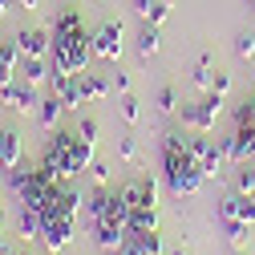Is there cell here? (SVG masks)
I'll use <instances>...</instances> for the list:
<instances>
[{
  "label": "cell",
  "mask_w": 255,
  "mask_h": 255,
  "mask_svg": "<svg viewBox=\"0 0 255 255\" xmlns=\"http://www.w3.org/2000/svg\"><path fill=\"white\" fill-rule=\"evenodd\" d=\"M162 178H166V186H170V195H199L203 190V170H199V162L190 158L186 150H166L162 146Z\"/></svg>",
  "instance_id": "obj_1"
},
{
  "label": "cell",
  "mask_w": 255,
  "mask_h": 255,
  "mask_svg": "<svg viewBox=\"0 0 255 255\" xmlns=\"http://www.w3.org/2000/svg\"><path fill=\"white\" fill-rule=\"evenodd\" d=\"M73 146H77V130H73V134H69V130H57L53 142L45 146V154H41V170H45L53 182H69V178H73V170H69V162H73Z\"/></svg>",
  "instance_id": "obj_2"
},
{
  "label": "cell",
  "mask_w": 255,
  "mask_h": 255,
  "mask_svg": "<svg viewBox=\"0 0 255 255\" xmlns=\"http://www.w3.org/2000/svg\"><path fill=\"white\" fill-rule=\"evenodd\" d=\"M89 61H93L89 33H85V37H53V69L89 73Z\"/></svg>",
  "instance_id": "obj_3"
},
{
  "label": "cell",
  "mask_w": 255,
  "mask_h": 255,
  "mask_svg": "<svg viewBox=\"0 0 255 255\" xmlns=\"http://www.w3.org/2000/svg\"><path fill=\"white\" fill-rule=\"evenodd\" d=\"M223 106H227V98H223V93H207L203 102L182 106V126H190L195 134H211L215 122H219V114H223Z\"/></svg>",
  "instance_id": "obj_4"
},
{
  "label": "cell",
  "mask_w": 255,
  "mask_h": 255,
  "mask_svg": "<svg viewBox=\"0 0 255 255\" xmlns=\"http://www.w3.org/2000/svg\"><path fill=\"white\" fill-rule=\"evenodd\" d=\"M41 243H45L49 255L69 251V243H73V219L57 215V211H45L41 215Z\"/></svg>",
  "instance_id": "obj_5"
},
{
  "label": "cell",
  "mask_w": 255,
  "mask_h": 255,
  "mask_svg": "<svg viewBox=\"0 0 255 255\" xmlns=\"http://www.w3.org/2000/svg\"><path fill=\"white\" fill-rule=\"evenodd\" d=\"M0 102H4L12 114H33L41 106L37 85H24V81H4V85H0Z\"/></svg>",
  "instance_id": "obj_6"
},
{
  "label": "cell",
  "mask_w": 255,
  "mask_h": 255,
  "mask_svg": "<svg viewBox=\"0 0 255 255\" xmlns=\"http://www.w3.org/2000/svg\"><path fill=\"white\" fill-rule=\"evenodd\" d=\"M89 45H93V57L118 61V57H122V24L106 20L102 28H93V33H89Z\"/></svg>",
  "instance_id": "obj_7"
},
{
  "label": "cell",
  "mask_w": 255,
  "mask_h": 255,
  "mask_svg": "<svg viewBox=\"0 0 255 255\" xmlns=\"http://www.w3.org/2000/svg\"><path fill=\"white\" fill-rule=\"evenodd\" d=\"M12 41H16L20 57H49L53 53V33H45V28H20Z\"/></svg>",
  "instance_id": "obj_8"
},
{
  "label": "cell",
  "mask_w": 255,
  "mask_h": 255,
  "mask_svg": "<svg viewBox=\"0 0 255 255\" xmlns=\"http://www.w3.org/2000/svg\"><path fill=\"white\" fill-rule=\"evenodd\" d=\"M81 190L77 186H69V182H61L57 190H53V207L49 211H57V215H65V219H77V211H81Z\"/></svg>",
  "instance_id": "obj_9"
},
{
  "label": "cell",
  "mask_w": 255,
  "mask_h": 255,
  "mask_svg": "<svg viewBox=\"0 0 255 255\" xmlns=\"http://www.w3.org/2000/svg\"><path fill=\"white\" fill-rule=\"evenodd\" d=\"M20 158H24L20 134H16V130H0V170H12V166H20Z\"/></svg>",
  "instance_id": "obj_10"
},
{
  "label": "cell",
  "mask_w": 255,
  "mask_h": 255,
  "mask_svg": "<svg viewBox=\"0 0 255 255\" xmlns=\"http://www.w3.org/2000/svg\"><path fill=\"white\" fill-rule=\"evenodd\" d=\"M49 57H20V69H16V77L24 81V85H45L49 81Z\"/></svg>",
  "instance_id": "obj_11"
},
{
  "label": "cell",
  "mask_w": 255,
  "mask_h": 255,
  "mask_svg": "<svg viewBox=\"0 0 255 255\" xmlns=\"http://www.w3.org/2000/svg\"><path fill=\"white\" fill-rule=\"evenodd\" d=\"M53 37H85V20L77 8H61L53 20Z\"/></svg>",
  "instance_id": "obj_12"
},
{
  "label": "cell",
  "mask_w": 255,
  "mask_h": 255,
  "mask_svg": "<svg viewBox=\"0 0 255 255\" xmlns=\"http://www.w3.org/2000/svg\"><path fill=\"white\" fill-rule=\"evenodd\" d=\"M118 203V190H110V186H98L93 195L85 199V215H89V223H98V219H106V211Z\"/></svg>",
  "instance_id": "obj_13"
},
{
  "label": "cell",
  "mask_w": 255,
  "mask_h": 255,
  "mask_svg": "<svg viewBox=\"0 0 255 255\" xmlns=\"http://www.w3.org/2000/svg\"><path fill=\"white\" fill-rule=\"evenodd\" d=\"M16 69H20V49H16V41H0V85H4V81H16Z\"/></svg>",
  "instance_id": "obj_14"
},
{
  "label": "cell",
  "mask_w": 255,
  "mask_h": 255,
  "mask_svg": "<svg viewBox=\"0 0 255 255\" xmlns=\"http://www.w3.org/2000/svg\"><path fill=\"white\" fill-rule=\"evenodd\" d=\"M61 114H65V102H61L57 93H49V98H41V106H37V122L45 126V130H53V126L61 122Z\"/></svg>",
  "instance_id": "obj_15"
},
{
  "label": "cell",
  "mask_w": 255,
  "mask_h": 255,
  "mask_svg": "<svg viewBox=\"0 0 255 255\" xmlns=\"http://www.w3.org/2000/svg\"><path fill=\"white\" fill-rule=\"evenodd\" d=\"M126 235L130 231H122V227H93V243H98V251H106V255H118Z\"/></svg>",
  "instance_id": "obj_16"
},
{
  "label": "cell",
  "mask_w": 255,
  "mask_h": 255,
  "mask_svg": "<svg viewBox=\"0 0 255 255\" xmlns=\"http://www.w3.org/2000/svg\"><path fill=\"white\" fill-rule=\"evenodd\" d=\"M16 231H20V239H41V211L20 207V215H16Z\"/></svg>",
  "instance_id": "obj_17"
},
{
  "label": "cell",
  "mask_w": 255,
  "mask_h": 255,
  "mask_svg": "<svg viewBox=\"0 0 255 255\" xmlns=\"http://www.w3.org/2000/svg\"><path fill=\"white\" fill-rule=\"evenodd\" d=\"M219 223H235V219H243V195L239 190H231V195H223L219 199Z\"/></svg>",
  "instance_id": "obj_18"
},
{
  "label": "cell",
  "mask_w": 255,
  "mask_h": 255,
  "mask_svg": "<svg viewBox=\"0 0 255 255\" xmlns=\"http://www.w3.org/2000/svg\"><path fill=\"white\" fill-rule=\"evenodd\" d=\"M130 231H158V207H134L130 211Z\"/></svg>",
  "instance_id": "obj_19"
},
{
  "label": "cell",
  "mask_w": 255,
  "mask_h": 255,
  "mask_svg": "<svg viewBox=\"0 0 255 255\" xmlns=\"http://www.w3.org/2000/svg\"><path fill=\"white\" fill-rule=\"evenodd\" d=\"M118 195H122V203L130 207V211H134V207H150V203H146V182H142V178H134V182L118 186Z\"/></svg>",
  "instance_id": "obj_20"
},
{
  "label": "cell",
  "mask_w": 255,
  "mask_h": 255,
  "mask_svg": "<svg viewBox=\"0 0 255 255\" xmlns=\"http://www.w3.org/2000/svg\"><path fill=\"white\" fill-rule=\"evenodd\" d=\"M158 41H162V37H158V24H146L142 33H138V53H142V61H150V57L158 53Z\"/></svg>",
  "instance_id": "obj_21"
},
{
  "label": "cell",
  "mask_w": 255,
  "mask_h": 255,
  "mask_svg": "<svg viewBox=\"0 0 255 255\" xmlns=\"http://www.w3.org/2000/svg\"><path fill=\"white\" fill-rule=\"evenodd\" d=\"M223 166H227V158H223V150L215 146L203 162H199V170H203V178H223Z\"/></svg>",
  "instance_id": "obj_22"
},
{
  "label": "cell",
  "mask_w": 255,
  "mask_h": 255,
  "mask_svg": "<svg viewBox=\"0 0 255 255\" xmlns=\"http://www.w3.org/2000/svg\"><path fill=\"white\" fill-rule=\"evenodd\" d=\"M33 178H37V166H12V170H8V186L16 190V195L33 186Z\"/></svg>",
  "instance_id": "obj_23"
},
{
  "label": "cell",
  "mask_w": 255,
  "mask_h": 255,
  "mask_svg": "<svg viewBox=\"0 0 255 255\" xmlns=\"http://www.w3.org/2000/svg\"><path fill=\"white\" fill-rule=\"evenodd\" d=\"M85 98L89 102H106L110 98V81L98 77V73H85Z\"/></svg>",
  "instance_id": "obj_24"
},
{
  "label": "cell",
  "mask_w": 255,
  "mask_h": 255,
  "mask_svg": "<svg viewBox=\"0 0 255 255\" xmlns=\"http://www.w3.org/2000/svg\"><path fill=\"white\" fill-rule=\"evenodd\" d=\"M235 190H239V195H251V190H255V162H243L235 170Z\"/></svg>",
  "instance_id": "obj_25"
},
{
  "label": "cell",
  "mask_w": 255,
  "mask_h": 255,
  "mask_svg": "<svg viewBox=\"0 0 255 255\" xmlns=\"http://www.w3.org/2000/svg\"><path fill=\"white\" fill-rule=\"evenodd\" d=\"M223 231H227V239H231L235 247H243V243L251 239V223H243V219H235V223H223Z\"/></svg>",
  "instance_id": "obj_26"
},
{
  "label": "cell",
  "mask_w": 255,
  "mask_h": 255,
  "mask_svg": "<svg viewBox=\"0 0 255 255\" xmlns=\"http://www.w3.org/2000/svg\"><path fill=\"white\" fill-rule=\"evenodd\" d=\"M85 174H89V182H93V186H110V174H114V170H110V162H102V158H93Z\"/></svg>",
  "instance_id": "obj_27"
},
{
  "label": "cell",
  "mask_w": 255,
  "mask_h": 255,
  "mask_svg": "<svg viewBox=\"0 0 255 255\" xmlns=\"http://www.w3.org/2000/svg\"><path fill=\"white\" fill-rule=\"evenodd\" d=\"M211 77H215V73H211V57H199V61H195V73H190V81H195L199 89H211Z\"/></svg>",
  "instance_id": "obj_28"
},
{
  "label": "cell",
  "mask_w": 255,
  "mask_h": 255,
  "mask_svg": "<svg viewBox=\"0 0 255 255\" xmlns=\"http://www.w3.org/2000/svg\"><path fill=\"white\" fill-rule=\"evenodd\" d=\"M154 106L162 110V114L178 110V93H174V85H162V89H158V98H154Z\"/></svg>",
  "instance_id": "obj_29"
},
{
  "label": "cell",
  "mask_w": 255,
  "mask_h": 255,
  "mask_svg": "<svg viewBox=\"0 0 255 255\" xmlns=\"http://www.w3.org/2000/svg\"><path fill=\"white\" fill-rule=\"evenodd\" d=\"M122 118L130 122V126H134V122L142 118V102L134 98V93H122Z\"/></svg>",
  "instance_id": "obj_30"
},
{
  "label": "cell",
  "mask_w": 255,
  "mask_h": 255,
  "mask_svg": "<svg viewBox=\"0 0 255 255\" xmlns=\"http://www.w3.org/2000/svg\"><path fill=\"white\" fill-rule=\"evenodd\" d=\"M134 235H138V243H142L146 255H162V239H158V231H134Z\"/></svg>",
  "instance_id": "obj_31"
},
{
  "label": "cell",
  "mask_w": 255,
  "mask_h": 255,
  "mask_svg": "<svg viewBox=\"0 0 255 255\" xmlns=\"http://www.w3.org/2000/svg\"><path fill=\"white\" fill-rule=\"evenodd\" d=\"M77 134H81L85 142H93V146H98V134H102L98 118H81V122H77Z\"/></svg>",
  "instance_id": "obj_32"
},
{
  "label": "cell",
  "mask_w": 255,
  "mask_h": 255,
  "mask_svg": "<svg viewBox=\"0 0 255 255\" xmlns=\"http://www.w3.org/2000/svg\"><path fill=\"white\" fill-rule=\"evenodd\" d=\"M235 53H239L243 61H251V57H255V37H251V33H243V37L235 41Z\"/></svg>",
  "instance_id": "obj_33"
},
{
  "label": "cell",
  "mask_w": 255,
  "mask_h": 255,
  "mask_svg": "<svg viewBox=\"0 0 255 255\" xmlns=\"http://www.w3.org/2000/svg\"><path fill=\"white\" fill-rule=\"evenodd\" d=\"M207 93H223V98H227V93H231V73H215Z\"/></svg>",
  "instance_id": "obj_34"
},
{
  "label": "cell",
  "mask_w": 255,
  "mask_h": 255,
  "mask_svg": "<svg viewBox=\"0 0 255 255\" xmlns=\"http://www.w3.org/2000/svg\"><path fill=\"white\" fill-rule=\"evenodd\" d=\"M118 255H146V251H142V243H138V235H134V231H130V235H126V239H122V247H118Z\"/></svg>",
  "instance_id": "obj_35"
},
{
  "label": "cell",
  "mask_w": 255,
  "mask_h": 255,
  "mask_svg": "<svg viewBox=\"0 0 255 255\" xmlns=\"http://www.w3.org/2000/svg\"><path fill=\"white\" fill-rule=\"evenodd\" d=\"M118 154H122V162H138V142H134V138H122Z\"/></svg>",
  "instance_id": "obj_36"
},
{
  "label": "cell",
  "mask_w": 255,
  "mask_h": 255,
  "mask_svg": "<svg viewBox=\"0 0 255 255\" xmlns=\"http://www.w3.org/2000/svg\"><path fill=\"white\" fill-rule=\"evenodd\" d=\"M146 20H150V24H166V20H170V4H162V0H158V4L150 8V16H146Z\"/></svg>",
  "instance_id": "obj_37"
},
{
  "label": "cell",
  "mask_w": 255,
  "mask_h": 255,
  "mask_svg": "<svg viewBox=\"0 0 255 255\" xmlns=\"http://www.w3.org/2000/svg\"><path fill=\"white\" fill-rule=\"evenodd\" d=\"M243 223H251V227H255V190H251V195H243Z\"/></svg>",
  "instance_id": "obj_38"
},
{
  "label": "cell",
  "mask_w": 255,
  "mask_h": 255,
  "mask_svg": "<svg viewBox=\"0 0 255 255\" xmlns=\"http://www.w3.org/2000/svg\"><path fill=\"white\" fill-rule=\"evenodd\" d=\"M142 182H146V203L158 207V182H154V178H142Z\"/></svg>",
  "instance_id": "obj_39"
},
{
  "label": "cell",
  "mask_w": 255,
  "mask_h": 255,
  "mask_svg": "<svg viewBox=\"0 0 255 255\" xmlns=\"http://www.w3.org/2000/svg\"><path fill=\"white\" fill-rule=\"evenodd\" d=\"M154 4H158V0H134V12H138V16H150Z\"/></svg>",
  "instance_id": "obj_40"
},
{
  "label": "cell",
  "mask_w": 255,
  "mask_h": 255,
  "mask_svg": "<svg viewBox=\"0 0 255 255\" xmlns=\"http://www.w3.org/2000/svg\"><path fill=\"white\" fill-rule=\"evenodd\" d=\"M114 89H118V93H130V73H118V77H114Z\"/></svg>",
  "instance_id": "obj_41"
},
{
  "label": "cell",
  "mask_w": 255,
  "mask_h": 255,
  "mask_svg": "<svg viewBox=\"0 0 255 255\" xmlns=\"http://www.w3.org/2000/svg\"><path fill=\"white\" fill-rule=\"evenodd\" d=\"M20 8H24V12H37V8H41V0H20Z\"/></svg>",
  "instance_id": "obj_42"
},
{
  "label": "cell",
  "mask_w": 255,
  "mask_h": 255,
  "mask_svg": "<svg viewBox=\"0 0 255 255\" xmlns=\"http://www.w3.org/2000/svg\"><path fill=\"white\" fill-rule=\"evenodd\" d=\"M8 16V0H0V20H4Z\"/></svg>",
  "instance_id": "obj_43"
},
{
  "label": "cell",
  "mask_w": 255,
  "mask_h": 255,
  "mask_svg": "<svg viewBox=\"0 0 255 255\" xmlns=\"http://www.w3.org/2000/svg\"><path fill=\"white\" fill-rule=\"evenodd\" d=\"M0 255H8V243H4V235H0Z\"/></svg>",
  "instance_id": "obj_44"
},
{
  "label": "cell",
  "mask_w": 255,
  "mask_h": 255,
  "mask_svg": "<svg viewBox=\"0 0 255 255\" xmlns=\"http://www.w3.org/2000/svg\"><path fill=\"white\" fill-rule=\"evenodd\" d=\"M170 255H186V251H182V247H174V251H170Z\"/></svg>",
  "instance_id": "obj_45"
},
{
  "label": "cell",
  "mask_w": 255,
  "mask_h": 255,
  "mask_svg": "<svg viewBox=\"0 0 255 255\" xmlns=\"http://www.w3.org/2000/svg\"><path fill=\"white\" fill-rule=\"evenodd\" d=\"M0 231H4V211H0Z\"/></svg>",
  "instance_id": "obj_46"
},
{
  "label": "cell",
  "mask_w": 255,
  "mask_h": 255,
  "mask_svg": "<svg viewBox=\"0 0 255 255\" xmlns=\"http://www.w3.org/2000/svg\"><path fill=\"white\" fill-rule=\"evenodd\" d=\"M162 4H174V0H162Z\"/></svg>",
  "instance_id": "obj_47"
},
{
  "label": "cell",
  "mask_w": 255,
  "mask_h": 255,
  "mask_svg": "<svg viewBox=\"0 0 255 255\" xmlns=\"http://www.w3.org/2000/svg\"><path fill=\"white\" fill-rule=\"evenodd\" d=\"M247 4H251V8H255V0H247Z\"/></svg>",
  "instance_id": "obj_48"
}]
</instances>
